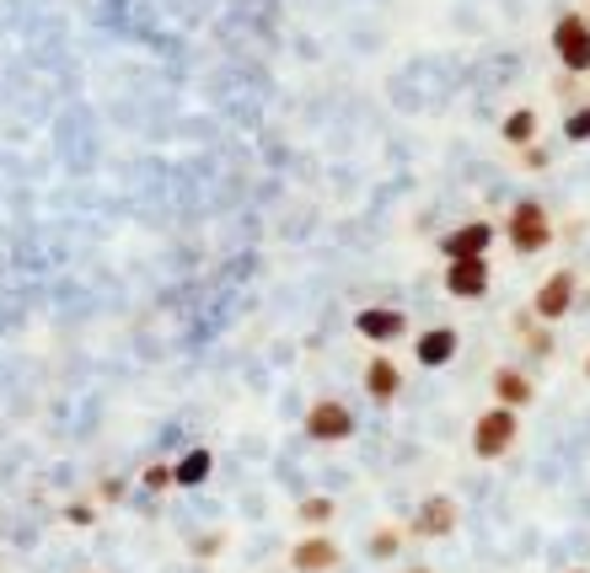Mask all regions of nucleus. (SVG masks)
Returning a JSON list of instances; mask_svg holds the SVG:
<instances>
[{
    "label": "nucleus",
    "instance_id": "f257e3e1",
    "mask_svg": "<svg viewBox=\"0 0 590 573\" xmlns=\"http://www.w3.org/2000/svg\"><path fill=\"white\" fill-rule=\"evenodd\" d=\"M521 440V413L516 407H489V413H478V424H472V455L478 461H499V455H510V446Z\"/></svg>",
    "mask_w": 590,
    "mask_h": 573
},
{
    "label": "nucleus",
    "instance_id": "f03ea898",
    "mask_svg": "<svg viewBox=\"0 0 590 573\" xmlns=\"http://www.w3.org/2000/svg\"><path fill=\"white\" fill-rule=\"evenodd\" d=\"M505 231H510V247H516V253H542V247H553V220H547V209H542L537 198H521V204L510 209Z\"/></svg>",
    "mask_w": 590,
    "mask_h": 573
},
{
    "label": "nucleus",
    "instance_id": "7ed1b4c3",
    "mask_svg": "<svg viewBox=\"0 0 590 573\" xmlns=\"http://www.w3.org/2000/svg\"><path fill=\"white\" fill-rule=\"evenodd\" d=\"M553 54L564 60V70H575V75L590 70V22L580 11H564L553 22Z\"/></svg>",
    "mask_w": 590,
    "mask_h": 573
},
{
    "label": "nucleus",
    "instance_id": "20e7f679",
    "mask_svg": "<svg viewBox=\"0 0 590 573\" xmlns=\"http://www.w3.org/2000/svg\"><path fill=\"white\" fill-rule=\"evenodd\" d=\"M349 435H354V413H349V402L323 397V402L306 407V440H312V446H344Z\"/></svg>",
    "mask_w": 590,
    "mask_h": 573
},
{
    "label": "nucleus",
    "instance_id": "39448f33",
    "mask_svg": "<svg viewBox=\"0 0 590 573\" xmlns=\"http://www.w3.org/2000/svg\"><path fill=\"white\" fill-rule=\"evenodd\" d=\"M580 279L569 273V268H558V273H547L542 284H537V295H531V317H542V321H558V317H569V306H575V290Z\"/></svg>",
    "mask_w": 590,
    "mask_h": 573
},
{
    "label": "nucleus",
    "instance_id": "423d86ee",
    "mask_svg": "<svg viewBox=\"0 0 590 573\" xmlns=\"http://www.w3.org/2000/svg\"><path fill=\"white\" fill-rule=\"evenodd\" d=\"M489 257H451L446 263V295L451 301H483L489 295Z\"/></svg>",
    "mask_w": 590,
    "mask_h": 573
},
{
    "label": "nucleus",
    "instance_id": "0eeeda50",
    "mask_svg": "<svg viewBox=\"0 0 590 573\" xmlns=\"http://www.w3.org/2000/svg\"><path fill=\"white\" fill-rule=\"evenodd\" d=\"M457 499L451 493H430L424 504H419V514H413V536H430V541H441V536H451L457 531Z\"/></svg>",
    "mask_w": 590,
    "mask_h": 573
},
{
    "label": "nucleus",
    "instance_id": "6e6552de",
    "mask_svg": "<svg viewBox=\"0 0 590 573\" xmlns=\"http://www.w3.org/2000/svg\"><path fill=\"white\" fill-rule=\"evenodd\" d=\"M354 332L365 343H397L408 332V317L397 306H365V312H354Z\"/></svg>",
    "mask_w": 590,
    "mask_h": 573
},
{
    "label": "nucleus",
    "instance_id": "1a4fd4ad",
    "mask_svg": "<svg viewBox=\"0 0 590 573\" xmlns=\"http://www.w3.org/2000/svg\"><path fill=\"white\" fill-rule=\"evenodd\" d=\"M489 242H494V225H489V220H467V225H457V231L441 236V253H446V263H451V257H483Z\"/></svg>",
    "mask_w": 590,
    "mask_h": 573
},
{
    "label": "nucleus",
    "instance_id": "9d476101",
    "mask_svg": "<svg viewBox=\"0 0 590 573\" xmlns=\"http://www.w3.org/2000/svg\"><path fill=\"white\" fill-rule=\"evenodd\" d=\"M338 541H328V536H306V541H296L290 547V569L296 573H333L338 569Z\"/></svg>",
    "mask_w": 590,
    "mask_h": 573
},
{
    "label": "nucleus",
    "instance_id": "9b49d317",
    "mask_svg": "<svg viewBox=\"0 0 590 573\" xmlns=\"http://www.w3.org/2000/svg\"><path fill=\"white\" fill-rule=\"evenodd\" d=\"M413 354H419V365H430V370L451 365V359H457V327H430V332H419Z\"/></svg>",
    "mask_w": 590,
    "mask_h": 573
},
{
    "label": "nucleus",
    "instance_id": "f8f14e48",
    "mask_svg": "<svg viewBox=\"0 0 590 573\" xmlns=\"http://www.w3.org/2000/svg\"><path fill=\"white\" fill-rule=\"evenodd\" d=\"M531 397H537V386H531L526 370H516V365H499V370H494V402H499V407H516V413H521Z\"/></svg>",
    "mask_w": 590,
    "mask_h": 573
},
{
    "label": "nucleus",
    "instance_id": "ddd939ff",
    "mask_svg": "<svg viewBox=\"0 0 590 573\" xmlns=\"http://www.w3.org/2000/svg\"><path fill=\"white\" fill-rule=\"evenodd\" d=\"M209 472H215V450H183L178 461H172V488H204L209 483Z\"/></svg>",
    "mask_w": 590,
    "mask_h": 573
},
{
    "label": "nucleus",
    "instance_id": "4468645a",
    "mask_svg": "<svg viewBox=\"0 0 590 573\" xmlns=\"http://www.w3.org/2000/svg\"><path fill=\"white\" fill-rule=\"evenodd\" d=\"M365 391H371V402H393L397 391H402V370H397L393 354H376L365 365Z\"/></svg>",
    "mask_w": 590,
    "mask_h": 573
},
{
    "label": "nucleus",
    "instance_id": "2eb2a0df",
    "mask_svg": "<svg viewBox=\"0 0 590 573\" xmlns=\"http://www.w3.org/2000/svg\"><path fill=\"white\" fill-rule=\"evenodd\" d=\"M499 134H505V145L526 150V145L537 139V113H531V108H516V113L505 119V129H499Z\"/></svg>",
    "mask_w": 590,
    "mask_h": 573
},
{
    "label": "nucleus",
    "instance_id": "dca6fc26",
    "mask_svg": "<svg viewBox=\"0 0 590 573\" xmlns=\"http://www.w3.org/2000/svg\"><path fill=\"white\" fill-rule=\"evenodd\" d=\"M397 547H402V531H397V525H376V531H371V541H365V552H371V558H382V563L397 558Z\"/></svg>",
    "mask_w": 590,
    "mask_h": 573
},
{
    "label": "nucleus",
    "instance_id": "f3484780",
    "mask_svg": "<svg viewBox=\"0 0 590 573\" xmlns=\"http://www.w3.org/2000/svg\"><path fill=\"white\" fill-rule=\"evenodd\" d=\"M333 510H338L333 499H323V493H312V499H301V504H296V520H301V525H328Z\"/></svg>",
    "mask_w": 590,
    "mask_h": 573
},
{
    "label": "nucleus",
    "instance_id": "a211bd4d",
    "mask_svg": "<svg viewBox=\"0 0 590 573\" xmlns=\"http://www.w3.org/2000/svg\"><path fill=\"white\" fill-rule=\"evenodd\" d=\"M140 483H145L150 493H167V488H172V466H167V461H156V466H145V477H140Z\"/></svg>",
    "mask_w": 590,
    "mask_h": 573
},
{
    "label": "nucleus",
    "instance_id": "6ab92c4d",
    "mask_svg": "<svg viewBox=\"0 0 590 573\" xmlns=\"http://www.w3.org/2000/svg\"><path fill=\"white\" fill-rule=\"evenodd\" d=\"M564 134H569L575 145H586V139H590V108H580V113H569V119H564Z\"/></svg>",
    "mask_w": 590,
    "mask_h": 573
},
{
    "label": "nucleus",
    "instance_id": "aec40b11",
    "mask_svg": "<svg viewBox=\"0 0 590 573\" xmlns=\"http://www.w3.org/2000/svg\"><path fill=\"white\" fill-rule=\"evenodd\" d=\"M220 547H226V536H220V531H204V536L194 541V558H215Z\"/></svg>",
    "mask_w": 590,
    "mask_h": 573
},
{
    "label": "nucleus",
    "instance_id": "412c9836",
    "mask_svg": "<svg viewBox=\"0 0 590 573\" xmlns=\"http://www.w3.org/2000/svg\"><path fill=\"white\" fill-rule=\"evenodd\" d=\"M65 520H70V525H92V520H97V510H92V504H70Z\"/></svg>",
    "mask_w": 590,
    "mask_h": 573
},
{
    "label": "nucleus",
    "instance_id": "4be33fe9",
    "mask_svg": "<svg viewBox=\"0 0 590 573\" xmlns=\"http://www.w3.org/2000/svg\"><path fill=\"white\" fill-rule=\"evenodd\" d=\"M526 167H531V172H542V167H547V150H537V145H526Z\"/></svg>",
    "mask_w": 590,
    "mask_h": 573
},
{
    "label": "nucleus",
    "instance_id": "5701e85b",
    "mask_svg": "<svg viewBox=\"0 0 590 573\" xmlns=\"http://www.w3.org/2000/svg\"><path fill=\"white\" fill-rule=\"evenodd\" d=\"M586 381H590V354H586Z\"/></svg>",
    "mask_w": 590,
    "mask_h": 573
},
{
    "label": "nucleus",
    "instance_id": "b1692460",
    "mask_svg": "<svg viewBox=\"0 0 590 573\" xmlns=\"http://www.w3.org/2000/svg\"><path fill=\"white\" fill-rule=\"evenodd\" d=\"M402 573H430V569H402Z\"/></svg>",
    "mask_w": 590,
    "mask_h": 573
},
{
    "label": "nucleus",
    "instance_id": "393cba45",
    "mask_svg": "<svg viewBox=\"0 0 590 573\" xmlns=\"http://www.w3.org/2000/svg\"><path fill=\"white\" fill-rule=\"evenodd\" d=\"M569 573H586V569H569Z\"/></svg>",
    "mask_w": 590,
    "mask_h": 573
}]
</instances>
